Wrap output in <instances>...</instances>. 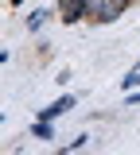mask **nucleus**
<instances>
[{
	"mask_svg": "<svg viewBox=\"0 0 140 155\" xmlns=\"http://www.w3.org/2000/svg\"><path fill=\"white\" fill-rule=\"evenodd\" d=\"M128 105H140V93H128Z\"/></svg>",
	"mask_w": 140,
	"mask_h": 155,
	"instance_id": "0eeeda50",
	"label": "nucleus"
},
{
	"mask_svg": "<svg viewBox=\"0 0 140 155\" xmlns=\"http://www.w3.org/2000/svg\"><path fill=\"white\" fill-rule=\"evenodd\" d=\"M132 0H86V19L90 23H113L128 12Z\"/></svg>",
	"mask_w": 140,
	"mask_h": 155,
	"instance_id": "f257e3e1",
	"label": "nucleus"
},
{
	"mask_svg": "<svg viewBox=\"0 0 140 155\" xmlns=\"http://www.w3.org/2000/svg\"><path fill=\"white\" fill-rule=\"evenodd\" d=\"M121 85H125L128 93H132V89H136V85H140V62H136V66H132V70H128V74H125V78H121Z\"/></svg>",
	"mask_w": 140,
	"mask_h": 155,
	"instance_id": "423d86ee",
	"label": "nucleus"
},
{
	"mask_svg": "<svg viewBox=\"0 0 140 155\" xmlns=\"http://www.w3.org/2000/svg\"><path fill=\"white\" fill-rule=\"evenodd\" d=\"M74 105H78V97H74V93H62L59 101H51L47 109H39V116H35V120H59V116H66Z\"/></svg>",
	"mask_w": 140,
	"mask_h": 155,
	"instance_id": "f03ea898",
	"label": "nucleus"
},
{
	"mask_svg": "<svg viewBox=\"0 0 140 155\" xmlns=\"http://www.w3.org/2000/svg\"><path fill=\"white\" fill-rule=\"evenodd\" d=\"M47 19H51V12H47V8H35V12L27 16V31H39Z\"/></svg>",
	"mask_w": 140,
	"mask_h": 155,
	"instance_id": "20e7f679",
	"label": "nucleus"
},
{
	"mask_svg": "<svg viewBox=\"0 0 140 155\" xmlns=\"http://www.w3.org/2000/svg\"><path fill=\"white\" fill-rule=\"evenodd\" d=\"M59 19H62V23L86 19V0H59Z\"/></svg>",
	"mask_w": 140,
	"mask_h": 155,
	"instance_id": "7ed1b4c3",
	"label": "nucleus"
},
{
	"mask_svg": "<svg viewBox=\"0 0 140 155\" xmlns=\"http://www.w3.org/2000/svg\"><path fill=\"white\" fill-rule=\"evenodd\" d=\"M12 4H23V0H12Z\"/></svg>",
	"mask_w": 140,
	"mask_h": 155,
	"instance_id": "6e6552de",
	"label": "nucleus"
},
{
	"mask_svg": "<svg viewBox=\"0 0 140 155\" xmlns=\"http://www.w3.org/2000/svg\"><path fill=\"white\" fill-rule=\"evenodd\" d=\"M31 136H35V140H55V128H51V120H35V124H31Z\"/></svg>",
	"mask_w": 140,
	"mask_h": 155,
	"instance_id": "39448f33",
	"label": "nucleus"
}]
</instances>
